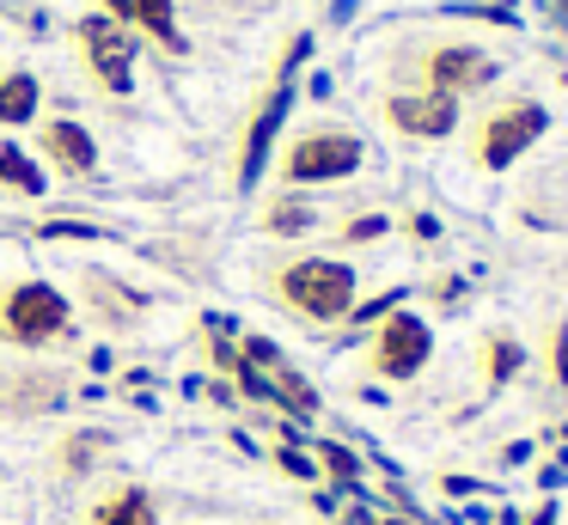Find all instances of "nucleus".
<instances>
[{
	"mask_svg": "<svg viewBox=\"0 0 568 525\" xmlns=\"http://www.w3.org/2000/svg\"><path fill=\"white\" fill-rule=\"evenodd\" d=\"M80 49L104 92H129V37L116 19H80Z\"/></svg>",
	"mask_w": 568,
	"mask_h": 525,
	"instance_id": "obj_8",
	"label": "nucleus"
},
{
	"mask_svg": "<svg viewBox=\"0 0 568 525\" xmlns=\"http://www.w3.org/2000/svg\"><path fill=\"white\" fill-rule=\"evenodd\" d=\"M440 488H446V495H458V501H465V495H477V483H470V476H446Z\"/></svg>",
	"mask_w": 568,
	"mask_h": 525,
	"instance_id": "obj_22",
	"label": "nucleus"
},
{
	"mask_svg": "<svg viewBox=\"0 0 568 525\" xmlns=\"http://www.w3.org/2000/svg\"><path fill=\"white\" fill-rule=\"evenodd\" d=\"M422 80H428V92H440V98H465V92H483V85L495 80V61L483 55V49H470V43H446V49H434V55L422 61Z\"/></svg>",
	"mask_w": 568,
	"mask_h": 525,
	"instance_id": "obj_6",
	"label": "nucleus"
},
{
	"mask_svg": "<svg viewBox=\"0 0 568 525\" xmlns=\"http://www.w3.org/2000/svg\"><path fill=\"white\" fill-rule=\"evenodd\" d=\"M361 165V141L348 129H318V134H300L287 147L282 171L287 183H324V178H348Z\"/></svg>",
	"mask_w": 568,
	"mask_h": 525,
	"instance_id": "obj_4",
	"label": "nucleus"
},
{
	"mask_svg": "<svg viewBox=\"0 0 568 525\" xmlns=\"http://www.w3.org/2000/svg\"><path fill=\"white\" fill-rule=\"evenodd\" d=\"M544 129H550V110H544V104H531V98L501 104V110H495V117L477 129V165H483V171H507Z\"/></svg>",
	"mask_w": 568,
	"mask_h": 525,
	"instance_id": "obj_2",
	"label": "nucleus"
},
{
	"mask_svg": "<svg viewBox=\"0 0 568 525\" xmlns=\"http://www.w3.org/2000/svg\"><path fill=\"white\" fill-rule=\"evenodd\" d=\"M275 293H282V300L294 305L300 317H312V324H331V317H348V312H355V269H348V263H331V256H300V263L282 269Z\"/></svg>",
	"mask_w": 568,
	"mask_h": 525,
	"instance_id": "obj_1",
	"label": "nucleus"
},
{
	"mask_svg": "<svg viewBox=\"0 0 568 525\" xmlns=\"http://www.w3.org/2000/svg\"><path fill=\"white\" fill-rule=\"evenodd\" d=\"M385 117H392V129H404V134L440 141V134H453V122H458V98H440V92H397V98H385Z\"/></svg>",
	"mask_w": 568,
	"mask_h": 525,
	"instance_id": "obj_9",
	"label": "nucleus"
},
{
	"mask_svg": "<svg viewBox=\"0 0 568 525\" xmlns=\"http://www.w3.org/2000/svg\"><path fill=\"white\" fill-rule=\"evenodd\" d=\"M99 525H153V501L141 495V488H129V495H116L111 507H104Z\"/></svg>",
	"mask_w": 568,
	"mask_h": 525,
	"instance_id": "obj_16",
	"label": "nucleus"
},
{
	"mask_svg": "<svg viewBox=\"0 0 568 525\" xmlns=\"http://www.w3.org/2000/svg\"><path fill=\"white\" fill-rule=\"evenodd\" d=\"M104 7H111L116 19H135V7H129V0H104Z\"/></svg>",
	"mask_w": 568,
	"mask_h": 525,
	"instance_id": "obj_23",
	"label": "nucleus"
},
{
	"mask_svg": "<svg viewBox=\"0 0 568 525\" xmlns=\"http://www.w3.org/2000/svg\"><path fill=\"white\" fill-rule=\"evenodd\" d=\"M318 458H324V471H331L343 488H355V483H361V458H355L348 446H336V440H318Z\"/></svg>",
	"mask_w": 568,
	"mask_h": 525,
	"instance_id": "obj_17",
	"label": "nucleus"
},
{
	"mask_svg": "<svg viewBox=\"0 0 568 525\" xmlns=\"http://www.w3.org/2000/svg\"><path fill=\"white\" fill-rule=\"evenodd\" d=\"M38 110V80L31 73H7L0 80V122H31Z\"/></svg>",
	"mask_w": 568,
	"mask_h": 525,
	"instance_id": "obj_13",
	"label": "nucleus"
},
{
	"mask_svg": "<svg viewBox=\"0 0 568 525\" xmlns=\"http://www.w3.org/2000/svg\"><path fill=\"white\" fill-rule=\"evenodd\" d=\"M0 183H7V190H19V195H43V171L31 165L13 141H0Z\"/></svg>",
	"mask_w": 568,
	"mask_h": 525,
	"instance_id": "obj_14",
	"label": "nucleus"
},
{
	"mask_svg": "<svg viewBox=\"0 0 568 525\" xmlns=\"http://www.w3.org/2000/svg\"><path fill=\"white\" fill-rule=\"evenodd\" d=\"M129 7H135V19L148 24L165 49H184V37H178V24H172V0H129Z\"/></svg>",
	"mask_w": 568,
	"mask_h": 525,
	"instance_id": "obj_15",
	"label": "nucleus"
},
{
	"mask_svg": "<svg viewBox=\"0 0 568 525\" xmlns=\"http://www.w3.org/2000/svg\"><path fill=\"white\" fill-rule=\"evenodd\" d=\"M0 324H7L13 342H50L68 330V300L55 287H43V281H19V287L0 300Z\"/></svg>",
	"mask_w": 568,
	"mask_h": 525,
	"instance_id": "obj_5",
	"label": "nucleus"
},
{
	"mask_svg": "<svg viewBox=\"0 0 568 525\" xmlns=\"http://www.w3.org/2000/svg\"><path fill=\"white\" fill-rule=\"evenodd\" d=\"M550 373H556V385H568V324H556V336H550Z\"/></svg>",
	"mask_w": 568,
	"mask_h": 525,
	"instance_id": "obj_19",
	"label": "nucleus"
},
{
	"mask_svg": "<svg viewBox=\"0 0 568 525\" xmlns=\"http://www.w3.org/2000/svg\"><path fill=\"white\" fill-rule=\"evenodd\" d=\"M270 226H275V232H306V226H312V214H306L300 202H282V208L270 214Z\"/></svg>",
	"mask_w": 568,
	"mask_h": 525,
	"instance_id": "obj_18",
	"label": "nucleus"
},
{
	"mask_svg": "<svg viewBox=\"0 0 568 525\" xmlns=\"http://www.w3.org/2000/svg\"><path fill=\"white\" fill-rule=\"evenodd\" d=\"M43 153H50L62 171H92L99 165V147H92V134L80 129V122H50V129H43Z\"/></svg>",
	"mask_w": 568,
	"mask_h": 525,
	"instance_id": "obj_11",
	"label": "nucleus"
},
{
	"mask_svg": "<svg viewBox=\"0 0 568 525\" xmlns=\"http://www.w3.org/2000/svg\"><path fill=\"white\" fill-rule=\"evenodd\" d=\"M519 366H526V349H519L514 336H501V330H495V336L483 342V385H489V391H501L507 378L519 373Z\"/></svg>",
	"mask_w": 568,
	"mask_h": 525,
	"instance_id": "obj_12",
	"label": "nucleus"
},
{
	"mask_svg": "<svg viewBox=\"0 0 568 525\" xmlns=\"http://www.w3.org/2000/svg\"><path fill=\"white\" fill-rule=\"evenodd\" d=\"M385 232V220H355V226H348V239H379Z\"/></svg>",
	"mask_w": 568,
	"mask_h": 525,
	"instance_id": "obj_21",
	"label": "nucleus"
},
{
	"mask_svg": "<svg viewBox=\"0 0 568 525\" xmlns=\"http://www.w3.org/2000/svg\"><path fill=\"white\" fill-rule=\"evenodd\" d=\"M556 7H562V12H568V0H556Z\"/></svg>",
	"mask_w": 568,
	"mask_h": 525,
	"instance_id": "obj_24",
	"label": "nucleus"
},
{
	"mask_svg": "<svg viewBox=\"0 0 568 525\" xmlns=\"http://www.w3.org/2000/svg\"><path fill=\"white\" fill-rule=\"evenodd\" d=\"M245 361L257 366V378H263V403H282L287 415H312V410H318V391H312L306 378L282 361V349H275V342L251 336L245 342Z\"/></svg>",
	"mask_w": 568,
	"mask_h": 525,
	"instance_id": "obj_7",
	"label": "nucleus"
},
{
	"mask_svg": "<svg viewBox=\"0 0 568 525\" xmlns=\"http://www.w3.org/2000/svg\"><path fill=\"white\" fill-rule=\"evenodd\" d=\"M287 104H294V85H275L270 98H263V110L251 117V134H245V159H239V183H257V171H263V159H270V141H275V129H282V117H287Z\"/></svg>",
	"mask_w": 568,
	"mask_h": 525,
	"instance_id": "obj_10",
	"label": "nucleus"
},
{
	"mask_svg": "<svg viewBox=\"0 0 568 525\" xmlns=\"http://www.w3.org/2000/svg\"><path fill=\"white\" fill-rule=\"evenodd\" d=\"M282 471H294V476H312V458H306V452H282Z\"/></svg>",
	"mask_w": 568,
	"mask_h": 525,
	"instance_id": "obj_20",
	"label": "nucleus"
},
{
	"mask_svg": "<svg viewBox=\"0 0 568 525\" xmlns=\"http://www.w3.org/2000/svg\"><path fill=\"white\" fill-rule=\"evenodd\" d=\"M428 354H434V330L422 324L416 312H392L379 330H373L367 361H373L379 378H416L422 366H428Z\"/></svg>",
	"mask_w": 568,
	"mask_h": 525,
	"instance_id": "obj_3",
	"label": "nucleus"
}]
</instances>
